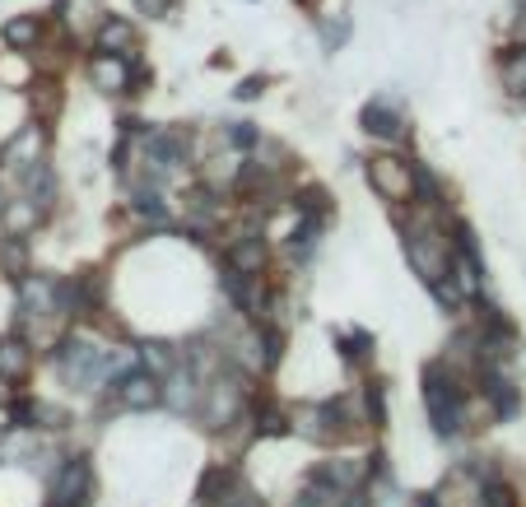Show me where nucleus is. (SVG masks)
<instances>
[{
  "label": "nucleus",
  "instance_id": "4",
  "mask_svg": "<svg viewBox=\"0 0 526 507\" xmlns=\"http://www.w3.org/2000/svg\"><path fill=\"white\" fill-rule=\"evenodd\" d=\"M364 131L373 135V140H387V145H401L405 135H410V126H405L401 107L392 103V98H373V103L364 107Z\"/></svg>",
  "mask_w": 526,
  "mask_h": 507
},
{
  "label": "nucleus",
  "instance_id": "17",
  "mask_svg": "<svg viewBox=\"0 0 526 507\" xmlns=\"http://www.w3.org/2000/svg\"><path fill=\"white\" fill-rule=\"evenodd\" d=\"M424 507H433V503H424Z\"/></svg>",
  "mask_w": 526,
  "mask_h": 507
},
{
  "label": "nucleus",
  "instance_id": "7",
  "mask_svg": "<svg viewBox=\"0 0 526 507\" xmlns=\"http://www.w3.org/2000/svg\"><path fill=\"white\" fill-rule=\"evenodd\" d=\"M117 396H122V405H131V410H149V405L159 401V382H154L149 373H131Z\"/></svg>",
  "mask_w": 526,
  "mask_h": 507
},
{
  "label": "nucleus",
  "instance_id": "10",
  "mask_svg": "<svg viewBox=\"0 0 526 507\" xmlns=\"http://www.w3.org/2000/svg\"><path fill=\"white\" fill-rule=\"evenodd\" d=\"M28 345L24 340H0V377H24Z\"/></svg>",
  "mask_w": 526,
  "mask_h": 507
},
{
  "label": "nucleus",
  "instance_id": "1",
  "mask_svg": "<svg viewBox=\"0 0 526 507\" xmlns=\"http://www.w3.org/2000/svg\"><path fill=\"white\" fill-rule=\"evenodd\" d=\"M405 256H410V266H415V275L424 284H438L447 275V242H443V233H433V228H410Z\"/></svg>",
  "mask_w": 526,
  "mask_h": 507
},
{
  "label": "nucleus",
  "instance_id": "2",
  "mask_svg": "<svg viewBox=\"0 0 526 507\" xmlns=\"http://www.w3.org/2000/svg\"><path fill=\"white\" fill-rule=\"evenodd\" d=\"M368 182L382 201H405V196H415V163L378 154V159H368Z\"/></svg>",
  "mask_w": 526,
  "mask_h": 507
},
{
  "label": "nucleus",
  "instance_id": "5",
  "mask_svg": "<svg viewBox=\"0 0 526 507\" xmlns=\"http://www.w3.org/2000/svg\"><path fill=\"white\" fill-rule=\"evenodd\" d=\"M94 52H122L135 56L140 52V28L126 19V14H103L94 28Z\"/></svg>",
  "mask_w": 526,
  "mask_h": 507
},
{
  "label": "nucleus",
  "instance_id": "12",
  "mask_svg": "<svg viewBox=\"0 0 526 507\" xmlns=\"http://www.w3.org/2000/svg\"><path fill=\"white\" fill-rule=\"evenodd\" d=\"M345 42H350V14L322 19V47L326 52H345Z\"/></svg>",
  "mask_w": 526,
  "mask_h": 507
},
{
  "label": "nucleus",
  "instance_id": "8",
  "mask_svg": "<svg viewBox=\"0 0 526 507\" xmlns=\"http://www.w3.org/2000/svg\"><path fill=\"white\" fill-rule=\"evenodd\" d=\"M229 266L243 270V275H257V270L266 266V242L261 238H238L229 247Z\"/></svg>",
  "mask_w": 526,
  "mask_h": 507
},
{
  "label": "nucleus",
  "instance_id": "15",
  "mask_svg": "<svg viewBox=\"0 0 526 507\" xmlns=\"http://www.w3.org/2000/svg\"><path fill=\"white\" fill-rule=\"evenodd\" d=\"M5 210H10V201H5V191H0V214H5Z\"/></svg>",
  "mask_w": 526,
  "mask_h": 507
},
{
  "label": "nucleus",
  "instance_id": "11",
  "mask_svg": "<svg viewBox=\"0 0 526 507\" xmlns=\"http://www.w3.org/2000/svg\"><path fill=\"white\" fill-rule=\"evenodd\" d=\"M322 475L331 484H340V489H354V484H364L368 466L364 461H331V466H322Z\"/></svg>",
  "mask_w": 526,
  "mask_h": 507
},
{
  "label": "nucleus",
  "instance_id": "14",
  "mask_svg": "<svg viewBox=\"0 0 526 507\" xmlns=\"http://www.w3.org/2000/svg\"><path fill=\"white\" fill-rule=\"evenodd\" d=\"M261 94H266V80H261V75H247V80L238 84V98H243V103L247 98H261Z\"/></svg>",
  "mask_w": 526,
  "mask_h": 507
},
{
  "label": "nucleus",
  "instance_id": "16",
  "mask_svg": "<svg viewBox=\"0 0 526 507\" xmlns=\"http://www.w3.org/2000/svg\"><path fill=\"white\" fill-rule=\"evenodd\" d=\"M252 5H261V0H252Z\"/></svg>",
  "mask_w": 526,
  "mask_h": 507
},
{
  "label": "nucleus",
  "instance_id": "6",
  "mask_svg": "<svg viewBox=\"0 0 526 507\" xmlns=\"http://www.w3.org/2000/svg\"><path fill=\"white\" fill-rule=\"evenodd\" d=\"M42 33H47L42 14H14V19H5V28H0V38H5L10 52H38Z\"/></svg>",
  "mask_w": 526,
  "mask_h": 507
},
{
  "label": "nucleus",
  "instance_id": "13",
  "mask_svg": "<svg viewBox=\"0 0 526 507\" xmlns=\"http://www.w3.org/2000/svg\"><path fill=\"white\" fill-rule=\"evenodd\" d=\"M135 10L149 14V19H168L177 10V0H135Z\"/></svg>",
  "mask_w": 526,
  "mask_h": 507
},
{
  "label": "nucleus",
  "instance_id": "9",
  "mask_svg": "<svg viewBox=\"0 0 526 507\" xmlns=\"http://www.w3.org/2000/svg\"><path fill=\"white\" fill-rule=\"evenodd\" d=\"M196 396H201V391H196V377H191V368H187V373L177 368V373L168 377V405H173L177 414H187V410H196Z\"/></svg>",
  "mask_w": 526,
  "mask_h": 507
},
{
  "label": "nucleus",
  "instance_id": "3",
  "mask_svg": "<svg viewBox=\"0 0 526 507\" xmlns=\"http://www.w3.org/2000/svg\"><path fill=\"white\" fill-rule=\"evenodd\" d=\"M135 80H140L135 56H122V52H94L89 56V84H94L98 94H126Z\"/></svg>",
  "mask_w": 526,
  "mask_h": 507
}]
</instances>
